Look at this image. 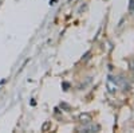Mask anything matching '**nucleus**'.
<instances>
[{
	"instance_id": "nucleus-1",
	"label": "nucleus",
	"mask_w": 134,
	"mask_h": 133,
	"mask_svg": "<svg viewBox=\"0 0 134 133\" xmlns=\"http://www.w3.org/2000/svg\"><path fill=\"white\" fill-rule=\"evenodd\" d=\"M79 120H81V123H83V124H88L91 121V116H88V114H81V117H79Z\"/></svg>"
}]
</instances>
